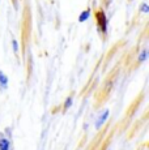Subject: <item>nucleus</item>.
Returning <instances> with one entry per match:
<instances>
[{"label":"nucleus","mask_w":149,"mask_h":150,"mask_svg":"<svg viewBox=\"0 0 149 150\" xmlns=\"http://www.w3.org/2000/svg\"><path fill=\"white\" fill-rule=\"evenodd\" d=\"M96 20H97V25H98L99 30H101L104 34H106V31H107V17H106L104 11H101V9L97 11Z\"/></svg>","instance_id":"nucleus-1"},{"label":"nucleus","mask_w":149,"mask_h":150,"mask_svg":"<svg viewBox=\"0 0 149 150\" xmlns=\"http://www.w3.org/2000/svg\"><path fill=\"white\" fill-rule=\"evenodd\" d=\"M109 115H110V111H109V110H105V111L102 112L98 117H97V120H96V129H99L102 125H104V124L106 123V120L109 119Z\"/></svg>","instance_id":"nucleus-2"},{"label":"nucleus","mask_w":149,"mask_h":150,"mask_svg":"<svg viewBox=\"0 0 149 150\" xmlns=\"http://www.w3.org/2000/svg\"><path fill=\"white\" fill-rule=\"evenodd\" d=\"M0 150H12V145H11V141L7 137H4L0 133Z\"/></svg>","instance_id":"nucleus-3"},{"label":"nucleus","mask_w":149,"mask_h":150,"mask_svg":"<svg viewBox=\"0 0 149 150\" xmlns=\"http://www.w3.org/2000/svg\"><path fill=\"white\" fill-rule=\"evenodd\" d=\"M90 13H92L90 8H87V9H84L81 13H80V16H79V22H85L87 20H89Z\"/></svg>","instance_id":"nucleus-4"},{"label":"nucleus","mask_w":149,"mask_h":150,"mask_svg":"<svg viewBox=\"0 0 149 150\" xmlns=\"http://www.w3.org/2000/svg\"><path fill=\"white\" fill-rule=\"evenodd\" d=\"M72 105H73V97L72 96H70V97H67L65 98V100H64V105H63V111H68L71 107H72Z\"/></svg>","instance_id":"nucleus-5"},{"label":"nucleus","mask_w":149,"mask_h":150,"mask_svg":"<svg viewBox=\"0 0 149 150\" xmlns=\"http://www.w3.org/2000/svg\"><path fill=\"white\" fill-rule=\"evenodd\" d=\"M0 86H1V89L8 88V77H7V74L3 73L1 71H0Z\"/></svg>","instance_id":"nucleus-6"},{"label":"nucleus","mask_w":149,"mask_h":150,"mask_svg":"<svg viewBox=\"0 0 149 150\" xmlns=\"http://www.w3.org/2000/svg\"><path fill=\"white\" fill-rule=\"evenodd\" d=\"M148 55H149L148 50H141L139 52V56H137V62L139 63H145L147 62V59H148Z\"/></svg>","instance_id":"nucleus-7"},{"label":"nucleus","mask_w":149,"mask_h":150,"mask_svg":"<svg viewBox=\"0 0 149 150\" xmlns=\"http://www.w3.org/2000/svg\"><path fill=\"white\" fill-rule=\"evenodd\" d=\"M139 9L143 13H149V4L148 3H141V5H140Z\"/></svg>","instance_id":"nucleus-8"},{"label":"nucleus","mask_w":149,"mask_h":150,"mask_svg":"<svg viewBox=\"0 0 149 150\" xmlns=\"http://www.w3.org/2000/svg\"><path fill=\"white\" fill-rule=\"evenodd\" d=\"M12 47H13V51L17 54L18 52V43H17L16 39H12Z\"/></svg>","instance_id":"nucleus-9"}]
</instances>
